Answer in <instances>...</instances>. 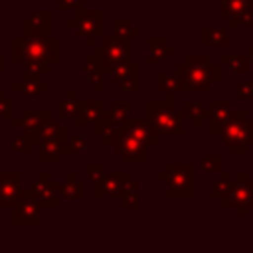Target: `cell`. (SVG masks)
Instances as JSON below:
<instances>
[{
  "mask_svg": "<svg viewBox=\"0 0 253 253\" xmlns=\"http://www.w3.org/2000/svg\"><path fill=\"white\" fill-rule=\"evenodd\" d=\"M0 117H4V119L14 117V103L10 99H6L4 91H0Z\"/></svg>",
  "mask_w": 253,
  "mask_h": 253,
  "instance_id": "cell-40",
  "label": "cell"
},
{
  "mask_svg": "<svg viewBox=\"0 0 253 253\" xmlns=\"http://www.w3.org/2000/svg\"><path fill=\"white\" fill-rule=\"evenodd\" d=\"M22 36L26 38H43L49 36V12L40 10L22 20Z\"/></svg>",
  "mask_w": 253,
  "mask_h": 253,
  "instance_id": "cell-16",
  "label": "cell"
},
{
  "mask_svg": "<svg viewBox=\"0 0 253 253\" xmlns=\"http://www.w3.org/2000/svg\"><path fill=\"white\" fill-rule=\"evenodd\" d=\"M111 24H113V34L119 36V38L130 40V38H138L140 36V30L134 28L128 18H115Z\"/></svg>",
  "mask_w": 253,
  "mask_h": 253,
  "instance_id": "cell-31",
  "label": "cell"
},
{
  "mask_svg": "<svg viewBox=\"0 0 253 253\" xmlns=\"http://www.w3.org/2000/svg\"><path fill=\"white\" fill-rule=\"evenodd\" d=\"M77 107H79V97H77V93L71 89V91L67 93V97H65L63 101H59V105H57V117H59V119H75Z\"/></svg>",
  "mask_w": 253,
  "mask_h": 253,
  "instance_id": "cell-29",
  "label": "cell"
},
{
  "mask_svg": "<svg viewBox=\"0 0 253 253\" xmlns=\"http://www.w3.org/2000/svg\"><path fill=\"white\" fill-rule=\"evenodd\" d=\"M194 2H202V0H194Z\"/></svg>",
  "mask_w": 253,
  "mask_h": 253,
  "instance_id": "cell-47",
  "label": "cell"
},
{
  "mask_svg": "<svg viewBox=\"0 0 253 253\" xmlns=\"http://www.w3.org/2000/svg\"><path fill=\"white\" fill-rule=\"evenodd\" d=\"M105 65L103 61L99 59V55L93 51V53H87L85 55V77L89 81V85L95 89V93H103L105 91Z\"/></svg>",
  "mask_w": 253,
  "mask_h": 253,
  "instance_id": "cell-17",
  "label": "cell"
},
{
  "mask_svg": "<svg viewBox=\"0 0 253 253\" xmlns=\"http://www.w3.org/2000/svg\"><path fill=\"white\" fill-rule=\"evenodd\" d=\"M109 115H111V119H113L115 125H123L130 117V101L128 99H115L111 103Z\"/></svg>",
  "mask_w": 253,
  "mask_h": 253,
  "instance_id": "cell-30",
  "label": "cell"
},
{
  "mask_svg": "<svg viewBox=\"0 0 253 253\" xmlns=\"http://www.w3.org/2000/svg\"><path fill=\"white\" fill-rule=\"evenodd\" d=\"M22 182L20 172H0V208H14L24 198Z\"/></svg>",
  "mask_w": 253,
  "mask_h": 253,
  "instance_id": "cell-12",
  "label": "cell"
},
{
  "mask_svg": "<svg viewBox=\"0 0 253 253\" xmlns=\"http://www.w3.org/2000/svg\"><path fill=\"white\" fill-rule=\"evenodd\" d=\"M69 130L67 126H61L57 121L47 119L42 126H40V138H59V140H67ZM40 142V140H38Z\"/></svg>",
  "mask_w": 253,
  "mask_h": 253,
  "instance_id": "cell-27",
  "label": "cell"
},
{
  "mask_svg": "<svg viewBox=\"0 0 253 253\" xmlns=\"http://www.w3.org/2000/svg\"><path fill=\"white\" fill-rule=\"evenodd\" d=\"M126 128H130L140 140H144L148 146H154L158 142V134L154 132L148 117H128L125 123H123Z\"/></svg>",
  "mask_w": 253,
  "mask_h": 253,
  "instance_id": "cell-20",
  "label": "cell"
},
{
  "mask_svg": "<svg viewBox=\"0 0 253 253\" xmlns=\"http://www.w3.org/2000/svg\"><path fill=\"white\" fill-rule=\"evenodd\" d=\"M57 194L65 200H85L87 184L79 180L75 172H69L65 182H57Z\"/></svg>",
  "mask_w": 253,
  "mask_h": 253,
  "instance_id": "cell-21",
  "label": "cell"
},
{
  "mask_svg": "<svg viewBox=\"0 0 253 253\" xmlns=\"http://www.w3.org/2000/svg\"><path fill=\"white\" fill-rule=\"evenodd\" d=\"M49 119V109H40V111H30L24 109L22 117L16 119L12 117V125L18 126L20 130H30V132H40V126Z\"/></svg>",
  "mask_w": 253,
  "mask_h": 253,
  "instance_id": "cell-19",
  "label": "cell"
},
{
  "mask_svg": "<svg viewBox=\"0 0 253 253\" xmlns=\"http://www.w3.org/2000/svg\"><path fill=\"white\" fill-rule=\"evenodd\" d=\"M217 202L221 208H235L239 217H247L249 210H253V180H249L247 172H239L231 192Z\"/></svg>",
  "mask_w": 253,
  "mask_h": 253,
  "instance_id": "cell-8",
  "label": "cell"
},
{
  "mask_svg": "<svg viewBox=\"0 0 253 253\" xmlns=\"http://www.w3.org/2000/svg\"><path fill=\"white\" fill-rule=\"evenodd\" d=\"M105 111H107V109H105L103 99H79L75 123H77V126H89V125H93Z\"/></svg>",
  "mask_w": 253,
  "mask_h": 253,
  "instance_id": "cell-15",
  "label": "cell"
},
{
  "mask_svg": "<svg viewBox=\"0 0 253 253\" xmlns=\"http://www.w3.org/2000/svg\"><path fill=\"white\" fill-rule=\"evenodd\" d=\"M24 198L36 200L42 208L55 210L59 208V194H57V182L51 180L49 172H40V178L32 182L28 190H24Z\"/></svg>",
  "mask_w": 253,
  "mask_h": 253,
  "instance_id": "cell-10",
  "label": "cell"
},
{
  "mask_svg": "<svg viewBox=\"0 0 253 253\" xmlns=\"http://www.w3.org/2000/svg\"><path fill=\"white\" fill-rule=\"evenodd\" d=\"M241 26H245V28H253V4H247V8L237 16V20H235L229 28L235 30V28H241Z\"/></svg>",
  "mask_w": 253,
  "mask_h": 253,
  "instance_id": "cell-38",
  "label": "cell"
},
{
  "mask_svg": "<svg viewBox=\"0 0 253 253\" xmlns=\"http://www.w3.org/2000/svg\"><path fill=\"white\" fill-rule=\"evenodd\" d=\"M85 172H87V178L91 180V182H97L103 174H105V164L103 162H87L85 164Z\"/></svg>",
  "mask_w": 253,
  "mask_h": 253,
  "instance_id": "cell-39",
  "label": "cell"
},
{
  "mask_svg": "<svg viewBox=\"0 0 253 253\" xmlns=\"http://www.w3.org/2000/svg\"><path fill=\"white\" fill-rule=\"evenodd\" d=\"M85 4H87L85 0H57V10L59 12H69V10H77Z\"/></svg>",
  "mask_w": 253,
  "mask_h": 253,
  "instance_id": "cell-43",
  "label": "cell"
},
{
  "mask_svg": "<svg viewBox=\"0 0 253 253\" xmlns=\"http://www.w3.org/2000/svg\"><path fill=\"white\" fill-rule=\"evenodd\" d=\"M174 53H176V47L170 45L164 36H150L148 38V53H146V59H148L150 65L162 63L168 57H172Z\"/></svg>",
  "mask_w": 253,
  "mask_h": 253,
  "instance_id": "cell-18",
  "label": "cell"
},
{
  "mask_svg": "<svg viewBox=\"0 0 253 253\" xmlns=\"http://www.w3.org/2000/svg\"><path fill=\"white\" fill-rule=\"evenodd\" d=\"M237 99L239 101H249L253 99V81H241L237 85Z\"/></svg>",
  "mask_w": 253,
  "mask_h": 253,
  "instance_id": "cell-41",
  "label": "cell"
},
{
  "mask_svg": "<svg viewBox=\"0 0 253 253\" xmlns=\"http://www.w3.org/2000/svg\"><path fill=\"white\" fill-rule=\"evenodd\" d=\"M156 89L162 91V93H178V81H176V75L174 73H158L156 75Z\"/></svg>",
  "mask_w": 253,
  "mask_h": 253,
  "instance_id": "cell-33",
  "label": "cell"
},
{
  "mask_svg": "<svg viewBox=\"0 0 253 253\" xmlns=\"http://www.w3.org/2000/svg\"><path fill=\"white\" fill-rule=\"evenodd\" d=\"M12 59L14 63H26L32 59H47L51 65L59 61V38L43 36V38H26L16 36L12 42Z\"/></svg>",
  "mask_w": 253,
  "mask_h": 253,
  "instance_id": "cell-5",
  "label": "cell"
},
{
  "mask_svg": "<svg viewBox=\"0 0 253 253\" xmlns=\"http://www.w3.org/2000/svg\"><path fill=\"white\" fill-rule=\"evenodd\" d=\"M101 138H103L105 146H111V150L121 158L123 164H146V162H150L148 144L144 140H140L125 125H115Z\"/></svg>",
  "mask_w": 253,
  "mask_h": 253,
  "instance_id": "cell-2",
  "label": "cell"
},
{
  "mask_svg": "<svg viewBox=\"0 0 253 253\" xmlns=\"http://www.w3.org/2000/svg\"><path fill=\"white\" fill-rule=\"evenodd\" d=\"M95 53L103 61L105 71L109 75L115 65L130 61V40L119 38L115 34H113V38H105L103 36V43L101 45H95Z\"/></svg>",
  "mask_w": 253,
  "mask_h": 253,
  "instance_id": "cell-9",
  "label": "cell"
},
{
  "mask_svg": "<svg viewBox=\"0 0 253 253\" xmlns=\"http://www.w3.org/2000/svg\"><path fill=\"white\" fill-rule=\"evenodd\" d=\"M202 43L208 45V47H225V45H229L227 28H204L202 30Z\"/></svg>",
  "mask_w": 253,
  "mask_h": 253,
  "instance_id": "cell-23",
  "label": "cell"
},
{
  "mask_svg": "<svg viewBox=\"0 0 253 253\" xmlns=\"http://www.w3.org/2000/svg\"><path fill=\"white\" fill-rule=\"evenodd\" d=\"M247 55H249V61L253 63V45H249V47H247Z\"/></svg>",
  "mask_w": 253,
  "mask_h": 253,
  "instance_id": "cell-45",
  "label": "cell"
},
{
  "mask_svg": "<svg viewBox=\"0 0 253 253\" xmlns=\"http://www.w3.org/2000/svg\"><path fill=\"white\" fill-rule=\"evenodd\" d=\"M6 71V57L0 53V73H4Z\"/></svg>",
  "mask_w": 253,
  "mask_h": 253,
  "instance_id": "cell-44",
  "label": "cell"
},
{
  "mask_svg": "<svg viewBox=\"0 0 253 253\" xmlns=\"http://www.w3.org/2000/svg\"><path fill=\"white\" fill-rule=\"evenodd\" d=\"M138 89H140V65L121 81V91L123 93H136Z\"/></svg>",
  "mask_w": 253,
  "mask_h": 253,
  "instance_id": "cell-37",
  "label": "cell"
},
{
  "mask_svg": "<svg viewBox=\"0 0 253 253\" xmlns=\"http://www.w3.org/2000/svg\"><path fill=\"white\" fill-rule=\"evenodd\" d=\"M221 142L231 154H247L253 146V117L247 109H231L227 123L219 132Z\"/></svg>",
  "mask_w": 253,
  "mask_h": 253,
  "instance_id": "cell-4",
  "label": "cell"
},
{
  "mask_svg": "<svg viewBox=\"0 0 253 253\" xmlns=\"http://www.w3.org/2000/svg\"><path fill=\"white\" fill-rule=\"evenodd\" d=\"M138 67V63H130V61H126V63H119V65H115L113 69H111V81L113 83H121L126 75H130L134 69Z\"/></svg>",
  "mask_w": 253,
  "mask_h": 253,
  "instance_id": "cell-36",
  "label": "cell"
},
{
  "mask_svg": "<svg viewBox=\"0 0 253 253\" xmlns=\"http://www.w3.org/2000/svg\"><path fill=\"white\" fill-rule=\"evenodd\" d=\"M233 184H235V180H233V178H229V174L219 172V178L213 182V188H211L210 196H211L213 200H221L223 196H227V194L231 192Z\"/></svg>",
  "mask_w": 253,
  "mask_h": 253,
  "instance_id": "cell-32",
  "label": "cell"
},
{
  "mask_svg": "<svg viewBox=\"0 0 253 253\" xmlns=\"http://www.w3.org/2000/svg\"><path fill=\"white\" fill-rule=\"evenodd\" d=\"M180 93L206 91L210 93L213 83L221 81V65L213 63L208 53H186L184 61L174 67Z\"/></svg>",
  "mask_w": 253,
  "mask_h": 253,
  "instance_id": "cell-1",
  "label": "cell"
},
{
  "mask_svg": "<svg viewBox=\"0 0 253 253\" xmlns=\"http://www.w3.org/2000/svg\"><path fill=\"white\" fill-rule=\"evenodd\" d=\"M148 121L158 136H184V111L176 109V95L168 93L166 99L148 101Z\"/></svg>",
  "mask_w": 253,
  "mask_h": 253,
  "instance_id": "cell-3",
  "label": "cell"
},
{
  "mask_svg": "<svg viewBox=\"0 0 253 253\" xmlns=\"http://www.w3.org/2000/svg\"><path fill=\"white\" fill-rule=\"evenodd\" d=\"M249 4H253V0H249Z\"/></svg>",
  "mask_w": 253,
  "mask_h": 253,
  "instance_id": "cell-46",
  "label": "cell"
},
{
  "mask_svg": "<svg viewBox=\"0 0 253 253\" xmlns=\"http://www.w3.org/2000/svg\"><path fill=\"white\" fill-rule=\"evenodd\" d=\"M105 12L103 10H89L85 6L75 10V16L67 20V28L75 30L77 38H83L85 43L91 47L95 40L105 36Z\"/></svg>",
  "mask_w": 253,
  "mask_h": 253,
  "instance_id": "cell-7",
  "label": "cell"
},
{
  "mask_svg": "<svg viewBox=\"0 0 253 253\" xmlns=\"http://www.w3.org/2000/svg\"><path fill=\"white\" fill-rule=\"evenodd\" d=\"M87 146L89 144L83 134H69L65 142V154H85Z\"/></svg>",
  "mask_w": 253,
  "mask_h": 253,
  "instance_id": "cell-34",
  "label": "cell"
},
{
  "mask_svg": "<svg viewBox=\"0 0 253 253\" xmlns=\"http://www.w3.org/2000/svg\"><path fill=\"white\" fill-rule=\"evenodd\" d=\"M119 202H121V206L125 208V210H132V208H138L140 204H138V194H130V192H125L121 198H119Z\"/></svg>",
  "mask_w": 253,
  "mask_h": 253,
  "instance_id": "cell-42",
  "label": "cell"
},
{
  "mask_svg": "<svg viewBox=\"0 0 253 253\" xmlns=\"http://www.w3.org/2000/svg\"><path fill=\"white\" fill-rule=\"evenodd\" d=\"M85 2H91V0H85Z\"/></svg>",
  "mask_w": 253,
  "mask_h": 253,
  "instance_id": "cell-49",
  "label": "cell"
},
{
  "mask_svg": "<svg viewBox=\"0 0 253 253\" xmlns=\"http://www.w3.org/2000/svg\"><path fill=\"white\" fill-rule=\"evenodd\" d=\"M156 180L166 182L168 200L194 198V164L192 162H168L166 170L156 174Z\"/></svg>",
  "mask_w": 253,
  "mask_h": 253,
  "instance_id": "cell-6",
  "label": "cell"
},
{
  "mask_svg": "<svg viewBox=\"0 0 253 253\" xmlns=\"http://www.w3.org/2000/svg\"><path fill=\"white\" fill-rule=\"evenodd\" d=\"M42 219V206L32 198H22L14 206V217L12 223L16 227H38Z\"/></svg>",
  "mask_w": 253,
  "mask_h": 253,
  "instance_id": "cell-13",
  "label": "cell"
},
{
  "mask_svg": "<svg viewBox=\"0 0 253 253\" xmlns=\"http://www.w3.org/2000/svg\"><path fill=\"white\" fill-rule=\"evenodd\" d=\"M12 89L20 95H24L26 99H38L42 97L43 93L49 91V81H43V79H20L12 85Z\"/></svg>",
  "mask_w": 253,
  "mask_h": 253,
  "instance_id": "cell-22",
  "label": "cell"
},
{
  "mask_svg": "<svg viewBox=\"0 0 253 253\" xmlns=\"http://www.w3.org/2000/svg\"><path fill=\"white\" fill-rule=\"evenodd\" d=\"M130 180V172H115V174H103L95 184V190H93V196L95 200H105V198H111V200H119L123 194H125V188Z\"/></svg>",
  "mask_w": 253,
  "mask_h": 253,
  "instance_id": "cell-11",
  "label": "cell"
},
{
  "mask_svg": "<svg viewBox=\"0 0 253 253\" xmlns=\"http://www.w3.org/2000/svg\"><path fill=\"white\" fill-rule=\"evenodd\" d=\"M249 55L247 53H223L219 55V65L227 67L229 73H247L249 69Z\"/></svg>",
  "mask_w": 253,
  "mask_h": 253,
  "instance_id": "cell-24",
  "label": "cell"
},
{
  "mask_svg": "<svg viewBox=\"0 0 253 253\" xmlns=\"http://www.w3.org/2000/svg\"><path fill=\"white\" fill-rule=\"evenodd\" d=\"M249 0H219V18L227 22V26H231L237 16L247 8Z\"/></svg>",
  "mask_w": 253,
  "mask_h": 253,
  "instance_id": "cell-25",
  "label": "cell"
},
{
  "mask_svg": "<svg viewBox=\"0 0 253 253\" xmlns=\"http://www.w3.org/2000/svg\"><path fill=\"white\" fill-rule=\"evenodd\" d=\"M42 2H47V0H42Z\"/></svg>",
  "mask_w": 253,
  "mask_h": 253,
  "instance_id": "cell-48",
  "label": "cell"
},
{
  "mask_svg": "<svg viewBox=\"0 0 253 253\" xmlns=\"http://www.w3.org/2000/svg\"><path fill=\"white\" fill-rule=\"evenodd\" d=\"M229 113H231L229 101H225V99H213L210 103V109H206V119L210 121V132H211V136H219L223 125L229 119Z\"/></svg>",
  "mask_w": 253,
  "mask_h": 253,
  "instance_id": "cell-14",
  "label": "cell"
},
{
  "mask_svg": "<svg viewBox=\"0 0 253 253\" xmlns=\"http://www.w3.org/2000/svg\"><path fill=\"white\" fill-rule=\"evenodd\" d=\"M38 140H40V132L22 130V134L14 138L12 148H14L16 152H20V154H30V152H32V148L38 144Z\"/></svg>",
  "mask_w": 253,
  "mask_h": 253,
  "instance_id": "cell-28",
  "label": "cell"
},
{
  "mask_svg": "<svg viewBox=\"0 0 253 253\" xmlns=\"http://www.w3.org/2000/svg\"><path fill=\"white\" fill-rule=\"evenodd\" d=\"M202 172L206 174H219L221 172V154L211 152L202 158Z\"/></svg>",
  "mask_w": 253,
  "mask_h": 253,
  "instance_id": "cell-35",
  "label": "cell"
},
{
  "mask_svg": "<svg viewBox=\"0 0 253 253\" xmlns=\"http://www.w3.org/2000/svg\"><path fill=\"white\" fill-rule=\"evenodd\" d=\"M184 115L192 121L194 128H200L206 121V107L200 103V101H194V99H186L184 101Z\"/></svg>",
  "mask_w": 253,
  "mask_h": 253,
  "instance_id": "cell-26",
  "label": "cell"
}]
</instances>
